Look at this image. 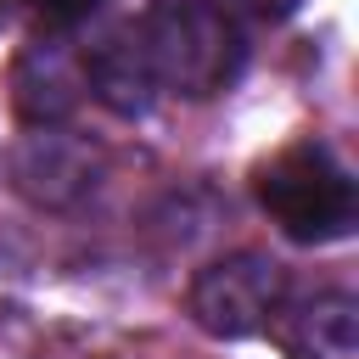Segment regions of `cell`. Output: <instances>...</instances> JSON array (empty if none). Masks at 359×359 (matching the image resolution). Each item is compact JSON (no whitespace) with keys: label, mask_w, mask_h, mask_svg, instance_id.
I'll use <instances>...</instances> for the list:
<instances>
[{"label":"cell","mask_w":359,"mask_h":359,"mask_svg":"<svg viewBox=\"0 0 359 359\" xmlns=\"http://www.w3.org/2000/svg\"><path fill=\"white\" fill-rule=\"evenodd\" d=\"M286 303V269L264 252H230L191 280V320L208 337H252Z\"/></svg>","instance_id":"3957f363"},{"label":"cell","mask_w":359,"mask_h":359,"mask_svg":"<svg viewBox=\"0 0 359 359\" xmlns=\"http://www.w3.org/2000/svg\"><path fill=\"white\" fill-rule=\"evenodd\" d=\"M84 90H95L101 107H112L118 118H140L157 95V73L140 39V22L112 28L95 50H84Z\"/></svg>","instance_id":"8992f818"},{"label":"cell","mask_w":359,"mask_h":359,"mask_svg":"<svg viewBox=\"0 0 359 359\" xmlns=\"http://www.w3.org/2000/svg\"><path fill=\"white\" fill-rule=\"evenodd\" d=\"M140 39L157 73V90L208 101L236 84L247 67V39L219 0H157L140 17Z\"/></svg>","instance_id":"6da1fadb"},{"label":"cell","mask_w":359,"mask_h":359,"mask_svg":"<svg viewBox=\"0 0 359 359\" xmlns=\"http://www.w3.org/2000/svg\"><path fill=\"white\" fill-rule=\"evenodd\" d=\"M11 180L28 202L39 208H67L95 185V151L79 135H62L56 123H45L39 135H28L11 157Z\"/></svg>","instance_id":"277c9868"},{"label":"cell","mask_w":359,"mask_h":359,"mask_svg":"<svg viewBox=\"0 0 359 359\" xmlns=\"http://www.w3.org/2000/svg\"><path fill=\"white\" fill-rule=\"evenodd\" d=\"M84 95V56L56 45V39H39L17 56L11 67V107L22 123L45 129V123H62Z\"/></svg>","instance_id":"5b68a950"},{"label":"cell","mask_w":359,"mask_h":359,"mask_svg":"<svg viewBox=\"0 0 359 359\" xmlns=\"http://www.w3.org/2000/svg\"><path fill=\"white\" fill-rule=\"evenodd\" d=\"M286 359H359V303L348 292H314L275 309Z\"/></svg>","instance_id":"52a82bcc"},{"label":"cell","mask_w":359,"mask_h":359,"mask_svg":"<svg viewBox=\"0 0 359 359\" xmlns=\"http://www.w3.org/2000/svg\"><path fill=\"white\" fill-rule=\"evenodd\" d=\"M0 22H6V0H0Z\"/></svg>","instance_id":"8fae6325"},{"label":"cell","mask_w":359,"mask_h":359,"mask_svg":"<svg viewBox=\"0 0 359 359\" xmlns=\"http://www.w3.org/2000/svg\"><path fill=\"white\" fill-rule=\"evenodd\" d=\"M45 22H56V28H73V22H84L90 11H101V0H28Z\"/></svg>","instance_id":"ba28073f"},{"label":"cell","mask_w":359,"mask_h":359,"mask_svg":"<svg viewBox=\"0 0 359 359\" xmlns=\"http://www.w3.org/2000/svg\"><path fill=\"white\" fill-rule=\"evenodd\" d=\"M0 359H11V348H6V337H0Z\"/></svg>","instance_id":"30bf717a"},{"label":"cell","mask_w":359,"mask_h":359,"mask_svg":"<svg viewBox=\"0 0 359 359\" xmlns=\"http://www.w3.org/2000/svg\"><path fill=\"white\" fill-rule=\"evenodd\" d=\"M258 202L264 213L280 224V236L303 241V247H325L342 241L359 219V196H353V174L337 163L331 146L320 140H297L286 151H275L258 168Z\"/></svg>","instance_id":"7a4b0ae2"},{"label":"cell","mask_w":359,"mask_h":359,"mask_svg":"<svg viewBox=\"0 0 359 359\" xmlns=\"http://www.w3.org/2000/svg\"><path fill=\"white\" fill-rule=\"evenodd\" d=\"M230 17H252V22H286L297 11V0H219Z\"/></svg>","instance_id":"9c48e42d"}]
</instances>
